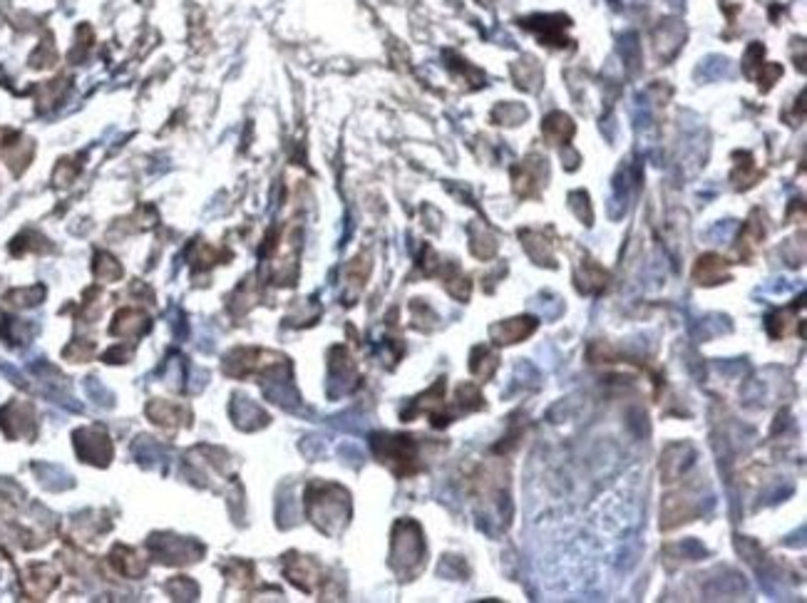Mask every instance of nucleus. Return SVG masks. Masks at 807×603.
I'll return each instance as SVG.
<instances>
[{"label": "nucleus", "instance_id": "1", "mask_svg": "<svg viewBox=\"0 0 807 603\" xmlns=\"http://www.w3.org/2000/svg\"><path fill=\"white\" fill-rule=\"evenodd\" d=\"M75 447H77V455L85 462H97V464H107L109 455H112V447H109L107 437L95 430H77L75 432Z\"/></svg>", "mask_w": 807, "mask_h": 603}, {"label": "nucleus", "instance_id": "2", "mask_svg": "<svg viewBox=\"0 0 807 603\" xmlns=\"http://www.w3.org/2000/svg\"><path fill=\"white\" fill-rule=\"evenodd\" d=\"M535 328H537V320L532 318H512L495 325V328H492V336H495V343L507 345V343H517L522 340V338H527Z\"/></svg>", "mask_w": 807, "mask_h": 603}, {"label": "nucleus", "instance_id": "3", "mask_svg": "<svg viewBox=\"0 0 807 603\" xmlns=\"http://www.w3.org/2000/svg\"><path fill=\"white\" fill-rule=\"evenodd\" d=\"M544 132H546V137L554 139V144H557V139H569V137H571L574 125H571V120H569V117H564V114H552V117H546Z\"/></svg>", "mask_w": 807, "mask_h": 603}, {"label": "nucleus", "instance_id": "4", "mask_svg": "<svg viewBox=\"0 0 807 603\" xmlns=\"http://www.w3.org/2000/svg\"><path fill=\"white\" fill-rule=\"evenodd\" d=\"M700 268H708V274H698L695 279H698V283H716V279H721V276H725V271H723V258L718 256H703L698 261Z\"/></svg>", "mask_w": 807, "mask_h": 603}, {"label": "nucleus", "instance_id": "5", "mask_svg": "<svg viewBox=\"0 0 807 603\" xmlns=\"http://www.w3.org/2000/svg\"><path fill=\"white\" fill-rule=\"evenodd\" d=\"M117 318H120V320H117V323H114L112 328H109V333H120V330H122V320H142L144 315L132 313V311H125V313H120V315H117ZM127 325H130V328H132V336H139L142 330H147V325H149V323H139V325H137V323H127Z\"/></svg>", "mask_w": 807, "mask_h": 603}, {"label": "nucleus", "instance_id": "6", "mask_svg": "<svg viewBox=\"0 0 807 603\" xmlns=\"http://www.w3.org/2000/svg\"><path fill=\"white\" fill-rule=\"evenodd\" d=\"M85 390H87V395H90V398L95 400L97 405H107L109 402L107 390H105V387L100 385L95 377H87V380H85Z\"/></svg>", "mask_w": 807, "mask_h": 603}]
</instances>
